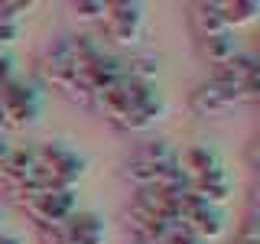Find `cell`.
Segmentation results:
<instances>
[{
  "instance_id": "1",
  "label": "cell",
  "mask_w": 260,
  "mask_h": 244,
  "mask_svg": "<svg viewBox=\"0 0 260 244\" xmlns=\"http://www.w3.org/2000/svg\"><path fill=\"white\" fill-rule=\"evenodd\" d=\"M10 199L20 205V211L36 222L39 228H52L65 222L72 211H78V199L75 189H49V192H23V195H10Z\"/></svg>"
},
{
  "instance_id": "2",
  "label": "cell",
  "mask_w": 260,
  "mask_h": 244,
  "mask_svg": "<svg viewBox=\"0 0 260 244\" xmlns=\"http://www.w3.org/2000/svg\"><path fill=\"white\" fill-rule=\"evenodd\" d=\"M36 78L43 81L46 88H52V92H59L65 101H72V104H78V108H85V111H91V104H94V98L81 88V81L75 78V72H72V65L69 62H62L59 55L52 52V49H46L43 55L36 59Z\"/></svg>"
},
{
  "instance_id": "3",
  "label": "cell",
  "mask_w": 260,
  "mask_h": 244,
  "mask_svg": "<svg viewBox=\"0 0 260 244\" xmlns=\"http://www.w3.org/2000/svg\"><path fill=\"white\" fill-rule=\"evenodd\" d=\"M101 29L117 46H137L143 36V7L127 0H108L101 16Z\"/></svg>"
},
{
  "instance_id": "4",
  "label": "cell",
  "mask_w": 260,
  "mask_h": 244,
  "mask_svg": "<svg viewBox=\"0 0 260 244\" xmlns=\"http://www.w3.org/2000/svg\"><path fill=\"white\" fill-rule=\"evenodd\" d=\"M39 111V95L36 88L20 78H7L0 88V117L7 127H26L36 120Z\"/></svg>"
},
{
  "instance_id": "5",
  "label": "cell",
  "mask_w": 260,
  "mask_h": 244,
  "mask_svg": "<svg viewBox=\"0 0 260 244\" xmlns=\"http://www.w3.org/2000/svg\"><path fill=\"white\" fill-rule=\"evenodd\" d=\"M234 104H244L241 101V92L234 85H228V81H221L218 75H211L208 81H202L199 88L192 92L189 98V108L195 117H221L224 111H231Z\"/></svg>"
},
{
  "instance_id": "6",
  "label": "cell",
  "mask_w": 260,
  "mask_h": 244,
  "mask_svg": "<svg viewBox=\"0 0 260 244\" xmlns=\"http://www.w3.org/2000/svg\"><path fill=\"white\" fill-rule=\"evenodd\" d=\"M176 173L182 176L185 186L211 182V179H224V166L208 146H185L182 153H176Z\"/></svg>"
},
{
  "instance_id": "7",
  "label": "cell",
  "mask_w": 260,
  "mask_h": 244,
  "mask_svg": "<svg viewBox=\"0 0 260 244\" xmlns=\"http://www.w3.org/2000/svg\"><path fill=\"white\" fill-rule=\"evenodd\" d=\"M59 228L69 244H104V222L94 211H72Z\"/></svg>"
},
{
  "instance_id": "8",
  "label": "cell",
  "mask_w": 260,
  "mask_h": 244,
  "mask_svg": "<svg viewBox=\"0 0 260 244\" xmlns=\"http://www.w3.org/2000/svg\"><path fill=\"white\" fill-rule=\"evenodd\" d=\"M29 179H32V153L29 150H10V157L0 163V186L13 195Z\"/></svg>"
},
{
  "instance_id": "9",
  "label": "cell",
  "mask_w": 260,
  "mask_h": 244,
  "mask_svg": "<svg viewBox=\"0 0 260 244\" xmlns=\"http://www.w3.org/2000/svg\"><path fill=\"white\" fill-rule=\"evenodd\" d=\"M211 10L218 13L228 33H234L238 26H247L257 20L260 4H254V0H211Z\"/></svg>"
},
{
  "instance_id": "10",
  "label": "cell",
  "mask_w": 260,
  "mask_h": 244,
  "mask_svg": "<svg viewBox=\"0 0 260 244\" xmlns=\"http://www.w3.org/2000/svg\"><path fill=\"white\" fill-rule=\"evenodd\" d=\"M238 55V43H234V33H224V36H211V39H199V59L221 69L224 62H231Z\"/></svg>"
},
{
  "instance_id": "11",
  "label": "cell",
  "mask_w": 260,
  "mask_h": 244,
  "mask_svg": "<svg viewBox=\"0 0 260 244\" xmlns=\"http://www.w3.org/2000/svg\"><path fill=\"white\" fill-rule=\"evenodd\" d=\"M192 29L199 39H211V36H224V23L218 20V13L211 10V0H205V4H195L192 7Z\"/></svg>"
},
{
  "instance_id": "12",
  "label": "cell",
  "mask_w": 260,
  "mask_h": 244,
  "mask_svg": "<svg viewBox=\"0 0 260 244\" xmlns=\"http://www.w3.org/2000/svg\"><path fill=\"white\" fill-rule=\"evenodd\" d=\"M156 72H159V55H153V52H137V55H130V59L124 62V75L134 78V81L153 85Z\"/></svg>"
},
{
  "instance_id": "13",
  "label": "cell",
  "mask_w": 260,
  "mask_h": 244,
  "mask_svg": "<svg viewBox=\"0 0 260 244\" xmlns=\"http://www.w3.org/2000/svg\"><path fill=\"white\" fill-rule=\"evenodd\" d=\"M134 157L143 160V163H156V166H169V163H176V153H173V146H169L166 140H146Z\"/></svg>"
},
{
  "instance_id": "14",
  "label": "cell",
  "mask_w": 260,
  "mask_h": 244,
  "mask_svg": "<svg viewBox=\"0 0 260 244\" xmlns=\"http://www.w3.org/2000/svg\"><path fill=\"white\" fill-rule=\"evenodd\" d=\"M104 4H108V0H75V4H72V13H75L81 23H101Z\"/></svg>"
},
{
  "instance_id": "15",
  "label": "cell",
  "mask_w": 260,
  "mask_h": 244,
  "mask_svg": "<svg viewBox=\"0 0 260 244\" xmlns=\"http://www.w3.org/2000/svg\"><path fill=\"white\" fill-rule=\"evenodd\" d=\"M234 244H260L257 205H254V202H250V211H247V218H244V225H241V231H238V238H234Z\"/></svg>"
},
{
  "instance_id": "16",
  "label": "cell",
  "mask_w": 260,
  "mask_h": 244,
  "mask_svg": "<svg viewBox=\"0 0 260 244\" xmlns=\"http://www.w3.org/2000/svg\"><path fill=\"white\" fill-rule=\"evenodd\" d=\"M32 10V4H23V0H7V4H0V23H13V26H20V20Z\"/></svg>"
},
{
  "instance_id": "17",
  "label": "cell",
  "mask_w": 260,
  "mask_h": 244,
  "mask_svg": "<svg viewBox=\"0 0 260 244\" xmlns=\"http://www.w3.org/2000/svg\"><path fill=\"white\" fill-rule=\"evenodd\" d=\"M39 241H43V244H69L59 225H52V228H39Z\"/></svg>"
},
{
  "instance_id": "18",
  "label": "cell",
  "mask_w": 260,
  "mask_h": 244,
  "mask_svg": "<svg viewBox=\"0 0 260 244\" xmlns=\"http://www.w3.org/2000/svg\"><path fill=\"white\" fill-rule=\"evenodd\" d=\"M16 36H20V26H13V23H0V49H10L16 43Z\"/></svg>"
},
{
  "instance_id": "19",
  "label": "cell",
  "mask_w": 260,
  "mask_h": 244,
  "mask_svg": "<svg viewBox=\"0 0 260 244\" xmlns=\"http://www.w3.org/2000/svg\"><path fill=\"white\" fill-rule=\"evenodd\" d=\"M4 78H13V59L7 49H0V81Z\"/></svg>"
},
{
  "instance_id": "20",
  "label": "cell",
  "mask_w": 260,
  "mask_h": 244,
  "mask_svg": "<svg viewBox=\"0 0 260 244\" xmlns=\"http://www.w3.org/2000/svg\"><path fill=\"white\" fill-rule=\"evenodd\" d=\"M7 157H10V143H7L4 137H0V163H4Z\"/></svg>"
},
{
  "instance_id": "21",
  "label": "cell",
  "mask_w": 260,
  "mask_h": 244,
  "mask_svg": "<svg viewBox=\"0 0 260 244\" xmlns=\"http://www.w3.org/2000/svg\"><path fill=\"white\" fill-rule=\"evenodd\" d=\"M0 244H20V241H16L13 234H7V231H4V234H0Z\"/></svg>"
},
{
  "instance_id": "22",
  "label": "cell",
  "mask_w": 260,
  "mask_h": 244,
  "mask_svg": "<svg viewBox=\"0 0 260 244\" xmlns=\"http://www.w3.org/2000/svg\"><path fill=\"white\" fill-rule=\"evenodd\" d=\"M4 130H7V124H4V117H0V137H4Z\"/></svg>"
},
{
  "instance_id": "23",
  "label": "cell",
  "mask_w": 260,
  "mask_h": 244,
  "mask_svg": "<svg viewBox=\"0 0 260 244\" xmlns=\"http://www.w3.org/2000/svg\"><path fill=\"white\" fill-rule=\"evenodd\" d=\"M0 234H4V215H0Z\"/></svg>"
}]
</instances>
